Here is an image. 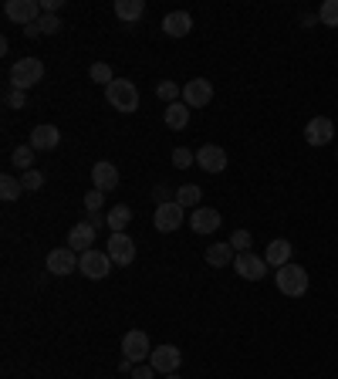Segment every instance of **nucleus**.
Wrapping results in <instances>:
<instances>
[{"label": "nucleus", "mask_w": 338, "mask_h": 379, "mask_svg": "<svg viewBox=\"0 0 338 379\" xmlns=\"http://www.w3.org/2000/svg\"><path fill=\"white\" fill-rule=\"evenodd\" d=\"M152 224H156L159 234H173L176 227H183V207H180L176 200L159 204V207H156V217H152Z\"/></svg>", "instance_id": "6e6552de"}, {"label": "nucleus", "mask_w": 338, "mask_h": 379, "mask_svg": "<svg viewBox=\"0 0 338 379\" xmlns=\"http://www.w3.org/2000/svg\"><path fill=\"white\" fill-rule=\"evenodd\" d=\"M38 81H44V61L41 58H20V61H14V68H11V88L27 92Z\"/></svg>", "instance_id": "f257e3e1"}, {"label": "nucleus", "mask_w": 338, "mask_h": 379, "mask_svg": "<svg viewBox=\"0 0 338 379\" xmlns=\"http://www.w3.org/2000/svg\"><path fill=\"white\" fill-rule=\"evenodd\" d=\"M61 4H65V0H41V11H44V14H58Z\"/></svg>", "instance_id": "58836bf2"}, {"label": "nucleus", "mask_w": 338, "mask_h": 379, "mask_svg": "<svg viewBox=\"0 0 338 379\" xmlns=\"http://www.w3.org/2000/svg\"><path fill=\"white\" fill-rule=\"evenodd\" d=\"M4 14H7V20H14V24H38L41 18V4L38 0H7L4 4Z\"/></svg>", "instance_id": "0eeeda50"}, {"label": "nucleus", "mask_w": 338, "mask_h": 379, "mask_svg": "<svg viewBox=\"0 0 338 379\" xmlns=\"http://www.w3.org/2000/svg\"><path fill=\"white\" fill-rule=\"evenodd\" d=\"M34 152H38V149H34L31 142H27V146H18V149H14V156H11V163L27 173V170H31V163H34Z\"/></svg>", "instance_id": "cd10ccee"}, {"label": "nucleus", "mask_w": 338, "mask_h": 379, "mask_svg": "<svg viewBox=\"0 0 338 379\" xmlns=\"http://www.w3.org/2000/svg\"><path fill=\"white\" fill-rule=\"evenodd\" d=\"M196 163V152H189L187 146H180V149H173V166H180V170H189Z\"/></svg>", "instance_id": "2f4dec72"}, {"label": "nucleus", "mask_w": 338, "mask_h": 379, "mask_svg": "<svg viewBox=\"0 0 338 379\" xmlns=\"http://www.w3.org/2000/svg\"><path fill=\"white\" fill-rule=\"evenodd\" d=\"M4 102H7V109H24V105H27V92H18V88H11Z\"/></svg>", "instance_id": "c9c22d12"}, {"label": "nucleus", "mask_w": 338, "mask_h": 379, "mask_svg": "<svg viewBox=\"0 0 338 379\" xmlns=\"http://www.w3.org/2000/svg\"><path fill=\"white\" fill-rule=\"evenodd\" d=\"M92 183H95V190H102V193H109V190L119 187V170H115V163H109V159L95 163L92 166Z\"/></svg>", "instance_id": "2eb2a0df"}, {"label": "nucleus", "mask_w": 338, "mask_h": 379, "mask_svg": "<svg viewBox=\"0 0 338 379\" xmlns=\"http://www.w3.org/2000/svg\"><path fill=\"white\" fill-rule=\"evenodd\" d=\"M278 291L288 298H301L308 291V271L298 265H284L278 267Z\"/></svg>", "instance_id": "7ed1b4c3"}, {"label": "nucleus", "mask_w": 338, "mask_h": 379, "mask_svg": "<svg viewBox=\"0 0 338 379\" xmlns=\"http://www.w3.org/2000/svg\"><path fill=\"white\" fill-rule=\"evenodd\" d=\"M180 362H183V352L176 349V345H156L149 356V366L156 369V373H176L180 369Z\"/></svg>", "instance_id": "1a4fd4ad"}, {"label": "nucleus", "mask_w": 338, "mask_h": 379, "mask_svg": "<svg viewBox=\"0 0 338 379\" xmlns=\"http://www.w3.org/2000/svg\"><path fill=\"white\" fill-rule=\"evenodd\" d=\"M166 379H180V376H176V373H169V376Z\"/></svg>", "instance_id": "a19ab883"}, {"label": "nucleus", "mask_w": 338, "mask_h": 379, "mask_svg": "<svg viewBox=\"0 0 338 379\" xmlns=\"http://www.w3.org/2000/svg\"><path fill=\"white\" fill-rule=\"evenodd\" d=\"M41 183H44V176H41L38 170H27L24 176H20V187L24 190H41Z\"/></svg>", "instance_id": "f704fd0d"}, {"label": "nucleus", "mask_w": 338, "mask_h": 379, "mask_svg": "<svg viewBox=\"0 0 338 379\" xmlns=\"http://www.w3.org/2000/svg\"><path fill=\"white\" fill-rule=\"evenodd\" d=\"M291 251H295V244H291V241H284V237H278V241H271V244H267V251H264V261H267V267H284V265H291Z\"/></svg>", "instance_id": "f3484780"}, {"label": "nucleus", "mask_w": 338, "mask_h": 379, "mask_svg": "<svg viewBox=\"0 0 338 379\" xmlns=\"http://www.w3.org/2000/svg\"><path fill=\"white\" fill-rule=\"evenodd\" d=\"M152 197H156V207H159V204H169V187L166 183H159V187L152 190Z\"/></svg>", "instance_id": "4c0bfd02"}, {"label": "nucleus", "mask_w": 338, "mask_h": 379, "mask_svg": "<svg viewBox=\"0 0 338 379\" xmlns=\"http://www.w3.org/2000/svg\"><path fill=\"white\" fill-rule=\"evenodd\" d=\"M166 126L169 129H187L189 126V105L187 102H173V105H166Z\"/></svg>", "instance_id": "4be33fe9"}, {"label": "nucleus", "mask_w": 338, "mask_h": 379, "mask_svg": "<svg viewBox=\"0 0 338 379\" xmlns=\"http://www.w3.org/2000/svg\"><path fill=\"white\" fill-rule=\"evenodd\" d=\"M142 14H146V4H142V0H115V18L119 20L135 24Z\"/></svg>", "instance_id": "412c9836"}, {"label": "nucleus", "mask_w": 338, "mask_h": 379, "mask_svg": "<svg viewBox=\"0 0 338 379\" xmlns=\"http://www.w3.org/2000/svg\"><path fill=\"white\" fill-rule=\"evenodd\" d=\"M210 98H213V85L207 78H193L183 85V102L189 109H203V105H210Z\"/></svg>", "instance_id": "9d476101"}, {"label": "nucleus", "mask_w": 338, "mask_h": 379, "mask_svg": "<svg viewBox=\"0 0 338 379\" xmlns=\"http://www.w3.org/2000/svg\"><path fill=\"white\" fill-rule=\"evenodd\" d=\"M105 251H109V258H112L115 265H122V267H129L135 261V244H132L129 234H112Z\"/></svg>", "instance_id": "ddd939ff"}, {"label": "nucleus", "mask_w": 338, "mask_h": 379, "mask_svg": "<svg viewBox=\"0 0 338 379\" xmlns=\"http://www.w3.org/2000/svg\"><path fill=\"white\" fill-rule=\"evenodd\" d=\"M58 142H61V133H58V126H34V133H31V146H34L38 152L55 149Z\"/></svg>", "instance_id": "aec40b11"}, {"label": "nucleus", "mask_w": 338, "mask_h": 379, "mask_svg": "<svg viewBox=\"0 0 338 379\" xmlns=\"http://www.w3.org/2000/svg\"><path fill=\"white\" fill-rule=\"evenodd\" d=\"M207 265H210V267H227V265H234V247H230V241H227V244H210Z\"/></svg>", "instance_id": "5701e85b"}, {"label": "nucleus", "mask_w": 338, "mask_h": 379, "mask_svg": "<svg viewBox=\"0 0 338 379\" xmlns=\"http://www.w3.org/2000/svg\"><path fill=\"white\" fill-rule=\"evenodd\" d=\"M156 95H159V98H163L166 105H173V102H176V98L183 95V88H180L176 81H159V85H156Z\"/></svg>", "instance_id": "c756f323"}, {"label": "nucleus", "mask_w": 338, "mask_h": 379, "mask_svg": "<svg viewBox=\"0 0 338 379\" xmlns=\"http://www.w3.org/2000/svg\"><path fill=\"white\" fill-rule=\"evenodd\" d=\"M88 224H92V227L98 230L102 224H109V220H105V217H98V213H88Z\"/></svg>", "instance_id": "ea45409f"}, {"label": "nucleus", "mask_w": 338, "mask_h": 379, "mask_svg": "<svg viewBox=\"0 0 338 379\" xmlns=\"http://www.w3.org/2000/svg\"><path fill=\"white\" fill-rule=\"evenodd\" d=\"M200 197H203V190L196 187V183H187V187H180V190H176V204H180L183 210L200 207Z\"/></svg>", "instance_id": "393cba45"}, {"label": "nucleus", "mask_w": 338, "mask_h": 379, "mask_svg": "<svg viewBox=\"0 0 338 379\" xmlns=\"http://www.w3.org/2000/svg\"><path fill=\"white\" fill-rule=\"evenodd\" d=\"M220 220H224V217L213 207H196L193 217H189V227L196 230V234H213V230L220 227Z\"/></svg>", "instance_id": "dca6fc26"}, {"label": "nucleus", "mask_w": 338, "mask_h": 379, "mask_svg": "<svg viewBox=\"0 0 338 379\" xmlns=\"http://www.w3.org/2000/svg\"><path fill=\"white\" fill-rule=\"evenodd\" d=\"M318 20L325 27H338V0H325L318 7Z\"/></svg>", "instance_id": "c85d7f7f"}, {"label": "nucleus", "mask_w": 338, "mask_h": 379, "mask_svg": "<svg viewBox=\"0 0 338 379\" xmlns=\"http://www.w3.org/2000/svg\"><path fill=\"white\" fill-rule=\"evenodd\" d=\"M332 135H335V126H332L328 115H315V119L304 126V139H308V146H328Z\"/></svg>", "instance_id": "9b49d317"}, {"label": "nucleus", "mask_w": 338, "mask_h": 379, "mask_svg": "<svg viewBox=\"0 0 338 379\" xmlns=\"http://www.w3.org/2000/svg\"><path fill=\"white\" fill-rule=\"evenodd\" d=\"M230 247H234V251H241V254H247V251H250V230H234V234H230Z\"/></svg>", "instance_id": "473e14b6"}, {"label": "nucleus", "mask_w": 338, "mask_h": 379, "mask_svg": "<svg viewBox=\"0 0 338 379\" xmlns=\"http://www.w3.org/2000/svg\"><path fill=\"white\" fill-rule=\"evenodd\" d=\"M105 98H109V105L119 109V112H135L139 109V88L132 85L129 78H115L112 85L105 88Z\"/></svg>", "instance_id": "f03ea898"}, {"label": "nucleus", "mask_w": 338, "mask_h": 379, "mask_svg": "<svg viewBox=\"0 0 338 379\" xmlns=\"http://www.w3.org/2000/svg\"><path fill=\"white\" fill-rule=\"evenodd\" d=\"M156 376V369H152L149 362H146V366H135V369H132V379H152Z\"/></svg>", "instance_id": "e433bc0d"}, {"label": "nucleus", "mask_w": 338, "mask_h": 379, "mask_svg": "<svg viewBox=\"0 0 338 379\" xmlns=\"http://www.w3.org/2000/svg\"><path fill=\"white\" fill-rule=\"evenodd\" d=\"M109 227H112V234H126V227H129V220H132V210L126 207V204H119V207L109 210Z\"/></svg>", "instance_id": "b1692460"}, {"label": "nucleus", "mask_w": 338, "mask_h": 379, "mask_svg": "<svg viewBox=\"0 0 338 379\" xmlns=\"http://www.w3.org/2000/svg\"><path fill=\"white\" fill-rule=\"evenodd\" d=\"M196 166L200 170H207V173H224L227 170V152L220 149V146H200L196 149Z\"/></svg>", "instance_id": "4468645a"}, {"label": "nucleus", "mask_w": 338, "mask_h": 379, "mask_svg": "<svg viewBox=\"0 0 338 379\" xmlns=\"http://www.w3.org/2000/svg\"><path fill=\"white\" fill-rule=\"evenodd\" d=\"M20 193H24L20 180H14L11 173H4V176H0V197H4V200H18Z\"/></svg>", "instance_id": "a878e982"}, {"label": "nucleus", "mask_w": 338, "mask_h": 379, "mask_svg": "<svg viewBox=\"0 0 338 379\" xmlns=\"http://www.w3.org/2000/svg\"><path fill=\"white\" fill-rule=\"evenodd\" d=\"M163 31H166L169 38H187L189 31H193V18H189L187 11H173L163 18Z\"/></svg>", "instance_id": "6ab92c4d"}, {"label": "nucleus", "mask_w": 338, "mask_h": 379, "mask_svg": "<svg viewBox=\"0 0 338 379\" xmlns=\"http://www.w3.org/2000/svg\"><path fill=\"white\" fill-rule=\"evenodd\" d=\"M152 356V345H149V335L142 332V328H132L126 332V339H122V359H129L132 366L142 359H149Z\"/></svg>", "instance_id": "39448f33"}, {"label": "nucleus", "mask_w": 338, "mask_h": 379, "mask_svg": "<svg viewBox=\"0 0 338 379\" xmlns=\"http://www.w3.org/2000/svg\"><path fill=\"white\" fill-rule=\"evenodd\" d=\"M78 265H81V254L72 251V247H55L51 254H48V271L58 274V278H65V274H75Z\"/></svg>", "instance_id": "423d86ee"}, {"label": "nucleus", "mask_w": 338, "mask_h": 379, "mask_svg": "<svg viewBox=\"0 0 338 379\" xmlns=\"http://www.w3.org/2000/svg\"><path fill=\"white\" fill-rule=\"evenodd\" d=\"M102 204H105V193H102V190H88V193H85V210H88V213H98Z\"/></svg>", "instance_id": "72a5a7b5"}, {"label": "nucleus", "mask_w": 338, "mask_h": 379, "mask_svg": "<svg viewBox=\"0 0 338 379\" xmlns=\"http://www.w3.org/2000/svg\"><path fill=\"white\" fill-rule=\"evenodd\" d=\"M68 244H72V251H78V254L92 251V244H95V227L88 224V220L75 224V227L68 230Z\"/></svg>", "instance_id": "a211bd4d"}, {"label": "nucleus", "mask_w": 338, "mask_h": 379, "mask_svg": "<svg viewBox=\"0 0 338 379\" xmlns=\"http://www.w3.org/2000/svg\"><path fill=\"white\" fill-rule=\"evenodd\" d=\"M88 75H92V81H95V85H105V88H109V85H112V81H115L112 68H109L105 61H95L92 68H88Z\"/></svg>", "instance_id": "bb28decb"}, {"label": "nucleus", "mask_w": 338, "mask_h": 379, "mask_svg": "<svg viewBox=\"0 0 338 379\" xmlns=\"http://www.w3.org/2000/svg\"><path fill=\"white\" fill-rule=\"evenodd\" d=\"M264 267H267V261H264V258H257V254H250V251L234 258V271H237L244 281H261L264 274H267Z\"/></svg>", "instance_id": "f8f14e48"}, {"label": "nucleus", "mask_w": 338, "mask_h": 379, "mask_svg": "<svg viewBox=\"0 0 338 379\" xmlns=\"http://www.w3.org/2000/svg\"><path fill=\"white\" fill-rule=\"evenodd\" d=\"M112 258H109V251H98V247H92V251H85L81 254V265H78V271L85 274V278H92V281H102V278H109L112 274Z\"/></svg>", "instance_id": "20e7f679"}, {"label": "nucleus", "mask_w": 338, "mask_h": 379, "mask_svg": "<svg viewBox=\"0 0 338 379\" xmlns=\"http://www.w3.org/2000/svg\"><path fill=\"white\" fill-rule=\"evenodd\" d=\"M34 27H38L41 34H58V31H61L65 24H61V18H58V14H41Z\"/></svg>", "instance_id": "7c9ffc66"}]
</instances>
